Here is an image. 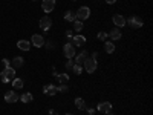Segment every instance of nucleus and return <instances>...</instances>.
I'll return each mask as SVG.
<instances>
[{"mask_svg": "<svg viewBox=\"0 0 153 115\" xmlns=\"http://www.w3.org/2000/svg\"><path fill=\"white\" fill-rule=\"evenodd\" d=\"M49 115H58V112L54 111V109H51V111H49Z\"/></svg>", "mask_w": 153, "mask_h": 115, "instance_id": "7c9ffc66", "label": "nucleus"}, {"mask_svg": "<svg viewBox=\"0 0 153 115\" xmlns=\"http://www.w3.org/2000/svg\"><path fill=\"white\" fill-rule=\"evenodd\" d=\"M14 78H16V69L14 68L2 69V72H0V80H2V83H9Z\"/></svg>", "mask_w": 153, "mask_h": 115, "instance_id": "f257e3e1", "label": "nucleus"}, {"mask_svg": "<svg viewBox=\"0 0 153 115\" xmlns=\"http://www.w3.org/2000/svg\"><path fill=\"white\" fill-rule=\"evenodd\" d=\"M74 31H75V32H81V31H83V22H81V20L76 19V20L74 22Z\"/></svg>", "mask_w": 153, "mask_h": 115, "instance_id": "5701e85b", "label": "nucleus"}, {"mask_svg": "<svg viewBox=\"0 0 153 115\" xmlns=\"http://www.w3.org/2000/svg\"><path fill=\"white\" fill-rule=\"evenodd\" d=\"M11 83H12V86H14L16 89H22V87H23V84H25L22 78H14Z\"/></svg>", "mask_w": 153, "mask_h": 115, "instance_id": "b1692460", "label": "nucleus"}, {"mask_svg": "<svg viewBox=\"0 0 153 115\" xmlns=\"http://www.w3.org/2000/svg\"><path fill=\"white\" fill-rule=\"evenodd\" d=\"M54 75L58 78V83L60 84H66L69 81V75L68 74H57V72H54Z\"/></svg>", "mask_w": 153, "mask_h": 115, "instance_id": "f3484780", "label": "nucleus"}, {"mask_svg": "<svg viewBox=\"0 0 153 115\" xmlns=\"http://www.w3.org/2000/svg\"><path fill=\"white\" fill-rule=\"evenodd\" d=\"M86 58H87V51H81V52L76 55V65H83Z\"/></svg>", "mask_w": 153, "mask_h": 115, "instance_id": "6ab92c4d", "label": "nucleus"}, {"mask_svg": "<svg viewBox=\"0 0 153 115\" xmlns=\"http://www.w3.org/2000/svg\"><path fill=\"white\" fill-rule=\"evenodd\" d=\"M83 65H84V71H86V72H89V74H94V72L97 71V68H98L97 60H95V58H89V57L84 60Z\"/></svg>", "mask_w": 153, "mask_h": 115, "instance_id": "7ed1b4c3", "label": "nucleus"}, {"mask_svg": "<svg viewBox=\"0 0 153 115\" xmlns=\"http://www.w3.org/2000/svg\"><path fill=\"white\" fill-rule=\"evenodd\" d=\"M23 63H25L23 57H14V58L11 60V68L19 69V68H22V66H23Z\"/></svg>", "mask_w": 153, "mask_h": 115, "instance_id": "4468645a", "label": "nucleus"}, {"mask_svg": "<svg viewBox=\"0 0 153 115\" xmlns=\"http://www.w3.org/2000/svg\"><path fill=\"white\" fill-rule=\"evenodd\" d=\"M31 45L35 46V48L45 46V38H43V35H40V34H32V37H31Z\"/></svg>", "mask_w": 153, "mask_h": 115, "instance_id": "39448f33", "label": "nucleus"}, {"mask_svg": "<svg viewBox=\"0 0 153 115\" xmlns=\"http://www.w3.org/2000/svg\"><path fill=\"white\" fill-rule=\"evenodd\" d=\"M51 26H52V19H51L49 16H45V17L40 19V28L43 31H49Z\"/></svg>", "mask_w": 153, "mask_h": 115, "instance_id": "6e6552de", "label": "nucleus"}, {"mask_svg": "<svg viewBox=\"0 0 153 115\" xmlns=\"http://www.w3.org/2000/svg\"><path fill=\"white\" fill-rule=\"evenodd\" d=\"M74 66V60L72 58H68V63H66V69H71Z\"/></svg>", "mask_w": 153, "mask_h": 115, "instance_id": "c85d7f7f", "label": "nucleus"}, {"mask_svg": "<svg viewBox=\"0 0 153 115\" xmlns=\"http://www.w3.org/2000/svg\"><path fill=\"white\" fill-rule=\"evenodd\" d=\"M75 106H76V109L84 111V109H86V101H84L83 98H76V100H75Z\"/></svg>", "mask_w": 153, "mask_h": 115, "instance_id": "412c9836", "label": "nucleus"}, {"mask_svg": "<svg viewBox=\"0 0 153 115\" xmlns=\"http://www.w3.org/2000/svg\"><path fill=\"white\" fill-rule=\"evenodd\" d=\"M32 98H34V95H32L31 92H25V94L20 97L22 103H31V101H32Z\"/></svg>", "mask_w": 153, "mask_h": 115, "instance_id": "aec40b11", "label": "nucleus"}, {"mask_svg": "<svg viewBox=\"0 0 153 115\" xmlns=\"http://www.w3.org/2000/svg\"><path fill=\"white\" fill-rule=\"evenodd\" d=\"M115 2H117V0H106V3H107V5H113Z\"/></svg>", "mask_w": 153, "mask_h": 115, "instance_id": "473e14b6", "label": "nucleus"}, {"mask_svg": "<svg viewBox=\"0 0 153 115\" xmlns=\"http://www.w3.org/2000/svg\"><path fill=\"white\" fill-rule=\"evenodd\" d=\"M75 16H76V19L81 20V22L83 20H87L89 17H91V9H89V6H81V8L76 9Z\"/></svg>", "mask_w": 153, "mask_h": 115, "instance_id": "20e7f679", "label": "nucleus"}, {"mask_svg": "<svg viewBox=\"0 0 153 115\" xmlns=\"http://www.w3.org/2000/svg\"><path fill=\"white\" fill-rule=\"evenodd\" d=\"M97 57H98V52H94V54H92V58H95V60H97Z\"/></svg>", "mask_w": 153, "mask_h": 115, "instance_id": "f704fd0d", "label": "nucleus"}, {"mask_svg": "<svg viewBox=\"0 0 153 115\" xmlns=\"http://www.w3.org/2000/svg\"><path fill=\"white\" fill-rule=\"evenodd\" d=\"M19 100H20V97H19L17 92H14V91H8V92L5 94V101H6V103H17Z\"/></svg>", "mask_w": 153, "mask_h": 115, "instance_id": "1a4fd4ad", "label": "nucleus"}, {"mask_svg": "<svg viewBox=\"0 0 153 115\" xmlns=\"http://www.w3.org/2000/svg\"><path fill=\"white\" fill-rule=\"evenodd\" d=\"M48 48L52 49V48H54V43H52V42H48Z\"/></svg>", "mask_w": 153, "mask_h": 115, "instance_id": "72a5a7b5", "label": "nucleus"}, {"mask_svg": "<svg viewBox=\"0 0 153 115\" xmlns=\"http://www.w3.org/2000/svg\"><path fill=\"white\" fill-rule=\"evenodd\" d=\"M57 86L55 84H48V86H45L43 87V94L45 95H49V97H54V95H57Z\"/></svg>", "mask_w": 153, "mask_h": 115, "instance_id": "f8f14e48", "label": "nucleus"}, {"mask_svg": "<svg viewBox=\"0 0 153 115\" xmlns=\"http://www.w3.org/2000/svg\"><path fill=\"white\" fill-rule=\"evenodd\" d=\"M104 51H106L107 54H113V52H115V43L106 40V43H104Z\"/></svg>", "mask_w": 153, "mask_h": 115, "instance_id": "a211bd4d", "label": "nucleus"}, {"mask_svg": "<svg viewBox=\"0 0 153 115\" xmlns=\"http://www.w3.org/2000/svg\"><path fill=\"white\" fill-rule=\"evenodd\" d=\"M126 25H129V26H130L132 29H139V28H143L144 22H143V19H141V17H138V16H132L129 20H126Z\"/></svg>", "mask_w": 153, "mask_h": 115, "instance_id": "f03ea898", "label": "nucleus"}, {"mask_svg": "<svg viewBox=\"0 0 153 115\" xmlns=\"http://www.w3.org/2000/svg\"><path fill=\"white\" fill-rule=\"evenodd\" d=\"M66 115H72V114H66Z\"/></svg>", "mask_w": 153, "mask_h": 115, "instance_id": "e433bc0d", "label": "nucleus"}, {"mask_svg": "<svg viewBox=\"0 0 153 115\" xmlns=\"http://www.w3.org/2000/svg\"><path fill=\"white\" fill-rule=\"evenodd\" d=\"M106 115H115V114H112V112H107V114H106Z\"/></svg>", "mask_w": 153, "mask_h": 115, "instance_id": "c9c22d12", "label": "nucleus"}, {"mask_svg": "<svg viewBox=\"0 0 153 115\" xmlns=\"http://www.w3.org/2000/svg\"><path fill=\"white\" fill-rule=\"evenodd\" d=\"M97 37H98V40H100V42H106L109 35H107V32L101 31V32H98V35H97Z\"/></svg>", "mask_w": 153, "mask_h": 115, "instance_id": "a878e982", "label": "nucleus"}, {"mask_svg": "<svg viewBox=\"0 0 153 115\" xmlns=\"http://www.w3.org/2000/svg\"><path fill=\"white\" fill-rule=\"evenodd\" d=\"M63 54H65L66 58H74L75 57V46L71 43H66L63 46Z\"/></svg>", "mask_w": 153, "mask_h": 115, "instance_id": "423d86ee", "label": "nucleus"}, {"mask_svg": "<svg viewBox=\"0 0 153 115\" xmlns=\"http://www.w3.org/2000/svg\"><path fill=\"white\" fill-rule=\"evenodd\" d=\"M17 48L22 49V51H29L31 49V42H28V40H19L17 42Z\"/></svg>", "mask_w": 153, "mask_h": 115, "instance_id": "dca6fc26", "label": "nucleus"}, {"mask_svg": "<svg viewBox=\"0 0 153 115\" xmlns=\"http://www.w3.org/2000/svg\"><path fill=\"white\" fill-rule=\"evenodd\" d=\"M54 8H55V0H43L42 2V9L46 12V14L52 12Z\"/></svg>", "mask_w": 153, "mask_h": 115, "instance_id": "0eeeda50", "label": "nucleus"}, {"mask_svg": "<svg viewBox=\"0 0 153 115\" xmlns=\"http://www.w3.org/2000/svg\"><path fill=\"white\" fill-rule=\"evenodd\" d=\"M107 35H109V37L112 38V40H120V38H121V35H123V34H121L120 28H113V29H112V31H110V32H109Z\"/></svg>", "mask_w": 153, "mask_h": 115, "instance_id": "2eb2a0df", "label": "nucleus"}, {"mask_svg": "<svg viewBox=\"0 0 153 115\" xmlns=\"http://www.w3.org/2000/svg\"><path fill=\"white\" fill-rule=\"evenodd\" d=\"M57 91L61 92V94H66V92L69 91V87H68V84H60V86L57 87Z\"/></svg>", "mask_w": 153, "mask_h": 115, "instance_id": "bb28decb", "label": "nucleus"}, {"mask_svg": "<svg viewBox=\"0 0 153 115\" xmlns=\"http://www.w3.org/2000/svg\"><path fill=\"white\" fill-rule=\"evenodd\" d=\"M86 43V37L84 35H81V34H78V35H74L72 37V45L76 48V46H83Z\"/></svg>", "mask_w": 153, "mask_h": 115, "instance_id": "ddd939ff", "label": "nucleus"}, {"mask_svg": "<svg viewBox=\"0 0 153 115\" xmlns=\"http://www.w3.org/2000/svg\"><path fill=\"white\" fill-rule=\"evenodd\" d=\"M87 112H89V115H94V114H95V109L91 108V109H87Z\"/></svg>", "mask_w": 153, "mask_h": 115, "instance_id": "2f4dec72", "label": "nucleus"}, {"mask_svg": "<svg viewBox=\"0 0 153 115\" xmlns=\"http://www.w3.org/2000/svg\"><path fill=\"white\" fill-rule=\"evenodd\" d=\"M65 20H66V22H72V23H74V22L76 20L75 12H72V11H68L66 14H65Z\"/></svg>", "mask_w": 153, "mask_h": 115, "instance_id": "4be33fe9", "label": "nucleus"}, {"mask_svg": "<svg viewBox=\"0 0 153 115\" xmlns=\"http://www.w3.org/2000/svg\"><path fill=\"white\" fill-rule=\"evenodd\" d=\"M97 109L101 112V114H107L112 111V103H109V101H101V103H98Z\"/></svg>", "mask_w": 153, "mask_h": 115, "instance_id": "9b49d317", "label": "nucleus"}, {"mask_svg": "<svg viewBox=\"0 0 153 115\" xmlns=\"http://www.w3.org/2000/svg\"><path fill=\"white\" fill-rule=\"evenodd\" d=\"M2 66H3V69L11 68V63H9V60H8V58H3V60H2Z\"/></svg>", "mask_w": 153, "mask_h": 115, "instance_id": "cd10ccee", "label": "nucleus"}, {"mask_svg": "<svg viewBox=\"0 0 153 115\" xmlns=\"http://www.w3.org/2000/svg\"><path fill=\"white\" fill-rule=\"evenodd\" d=\"M66 37H68V38H69V40H71V38H72L74 35H72V32H71V31H66Z\"/></svg>", "mask_w": 153, "mask_h": 115, "instance_id": "c756f323", "label": "nucleus"}, {"mask_svg": "<svg viewBox=\"0 0 153 115\" xmlns=\"http://www.w3.org/2000/svg\"><path fill=\"white\" fill-rule=\"evenodd\" d=\"M71 69L74 71V74H75V75H80V74L83 72V68H81V65H74Z\"/></svg>", "mask_w": 153, "mask_h": 115, "instance_id": "393cba45", "label": "nucleus"}, {"mask_svg": "<svg viewBox=\"0 0 153 115\" xmlns=\"http://www.w3.org/2000/svg\"><path fill=\"white\" fill-rule=\"evenodd\" d=\"M126 17H123V16H120V14H115L113 17H112V22L115 23V26L117 28H123V26H126Z\"/></svg>", "mask_w": 153, "mask_h": 115, "instance_id": "9d476101", "label": "nucleus"}]
</instances>
